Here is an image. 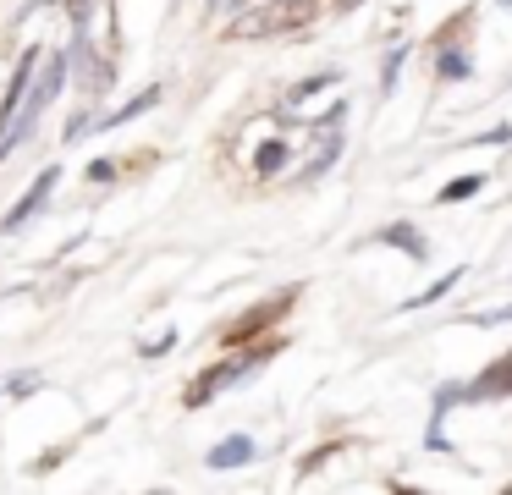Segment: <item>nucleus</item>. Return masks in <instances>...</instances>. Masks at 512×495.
Instances as JSON below:
<instances>
[{"label": "nucleus", "mask_w": 512, "mask_h": 495, "mask_svg": "<svg viewBox=\"0 0 512 495\" xmlns=\"http://www.w3.org/2000/svg\"><path fill=\"white\" fill-rule=\"evenodd\" d=\"M270 352H276V347H254V352H243V358H226V363H215V369H204V380L188 385V407H204L215 391H232L237 380H248V374L270 358Z\"/></svg>", "instance_id": "f257e3e1"}, {"label": "nucleus", "mask_w": 512, "mask_h": 495, "mask_svg": "<svg viewBox=\"0 0 512 495\" xmlns=\"http://www.w3.org/2000/svg\"><path fill=\"white\" fill-rule=\"evenodd\" d=\"M67 66H72V83L83 88V94H105V88L116 83V66L105 61L100 50L89 44V33H72V44H67Z\"/></svg>", "instance_id": "f03ea898"}, {"label": "nucleus", "mask_w": 512, "mask_h": 495, "mask_svg": "<svg viewBox=\"0 0 512 495\" xmlns=\"http://www.w3.org/2000/svg\"><path fill=\"white\" fill-rule=\"evenodd\" d=\"M56 182H61V165H45V171H39V176H34V182H28V193H23V198H17V204H12V215L0 220V226H6V231H17V226H28V220H34V215H39V209H45V198H50V193H56Z\"/></svg>", "instance_id": "7ed1b4c3"}, {"label": "nucleus", "mask_w": 512, "mask_h": 495, "mask_svg": "<svg viewBox=\"0 0 512 495\" xmlns=\"http://www.w3.org/2000/svg\"><path fill=\"white\" fill-rule=\"evenodd\" d=\"M369 242H386V248H397L402 259H413V264L430 259V242H424V231L413 226V220H391V226H375V231H369Z\"/></svg>", "instance_id": "20e7f679"}, {"label": "nucleus", "mask_w": 512, "mask_h": 495, "mask_svg": "<svg viewBox=\"0 0 512 495\" xmlns=\"http://www.w3.org/2000/svg\"><path fill=\"white\" fill-rule=\"evenodd\" d=\"M501 396H512V352L485 363V374L463 385V402H501Z\"/></svg>", "instance_id": "39448f33"}, {"label": "nucleus", "mask_w": 512, "mask_h": 495, "mask_svg": "<svg viewBox=\"0 0 512 495\" xmlns=\"http://www.w3.org/2000/svg\"><path fill=\"white\" fill-rule=\"evenodd\" d=\"M259 457V446H254V435H226V440H215L210 446V468L215 473H232V468H248V462Z\"/></svg>", "instance_id": "423d86ee"}, {"label": "nucleus", "mask_w": 512, "mask_h": 495, "mask_svg": "<svg viewBox=\"0 0 512 495\" xmlns=\"http://www.w3.org/2000/svg\"><path fill=\"white\" fill-rule=\"evenodd\" d=\"M287 165H292V143L287 138H265L254 149V176H259V182H276Z\"/></svg>", "instance_id": "0eeeda50"}, {"label": "nucleus", "mask_w": 512, "mask_h": 495, "mask_svg": "<svg viewBox=\"0 0 512 495\" xmlns=\"http://www.w3.org/2000/svg\"><path fill=\"white\" fill-rule=\"evenodd\" d=\"M160 99H166V88H160V83H149L144 94H133V99H127V105H122V110H111V116H100V127H94V132H111V127H127V121H138V116H144V110H155Z\"/></svg>", "instance_id": "6e6552de"}, {"label": "nucleus", "mask_w": 512, "mask_h": 495, "mask_svg": "<svg viewBox=\"0 0 512 495\" xmlns=\"http://www.w3.org/2000/svg\"><path fill=\"white\" fill-rule=\"evenodd\" d=\"M435 77H441V83H468V77H474L468 44H441V50H435Z\"/></svg>", "instance_id": "1a4fd4ad"}, {"label": "nucleus", "mask_w": 512, "mask_h": 495, "mask_svg": "<svg viewBox=\"0 0 512 495\" xmlns=\"http://www.w3.org/2000/svg\"><path fill=\"white\" fill-rule=\"evenodd\" d=\"M336 83H342V66H325V72L303 77L298 88H287V110H292V105H303L309 94H320V88H336Z\"/></svg>", "instance_id": "9d476101"}, {"label": "nucleus", "mask_w": 512, "mask_h": 495, "mask_svg": "<svg viewBox=\"0 0 512 495\" xmlns=\"http://www.w3.org/2000/svg\"><path fill=\"white\" fill-rule=\"evenodd\" d=\"M452 286H463V264H457V270H446L441 281H430V286H424L419 297H408V303H402V308H430V303H441V297L452 292Z\"/></svg>", "instance_id": "9b49d317"}, {"label": "nucleus", "mask_w": 512, "mask_h": 495, "mask_svg": "<svg viewBox=\"0 0 512 495\" xmlns=\"http://www.w3.org/2000/svg\"><path fill=\"white\" fill-rule=\"evenodd\" d=\"M479 187H485V171H468V176H457V182H446L441 193H435V204H463V198H474Z\"/></svg>", "instance_id": "f8f14e48"}, {"label": "nucleus", "mask_w": 512, "mask_h": 495, "mask_svg": "<svg viewBox=\"0 0 512 495\" xmlns=\"http://www.w3.org/2000/svg\"><path fill=\"white\" fill-rule=\"evenodd\" d=\"M402 61H408V44H391V50H386V61H380V94H397Z\"/></svg>", "instance_id": "ddd939ff"}, {"label": "nucleus", "mask_w": 512, "mask_h": 495, "mask_svg": "<svg viewBox=\"0 0 512 495\" xmlns=\"http://www.w3.org/2000/svg\"><path fill=\"white\" fill-rule=\"evenodd\" d=\"M94 127H100V116H89V105H83V110H78V116H72V121H67V143H78V138H83V132H94Z\"/></svg>", "instance_id": "4468645a"}, {"label": "nucleus", "mask_w": 512, "mask_h": 495, "mask_svg": "<svg viewBox=\"0 0 512 495\" xmlns=\"http://www.w3.org/2000/svg\"><path fill=\"white\" fill-rule=\"evenodd\" d=\"M6 391H12V396H34V391H39V374H34V369H23L12 385H6Z\"/></svg>", "instance_id": "2eb2a0df"}, {"label": "nucleus", "mask_w": 512, "mask_h": 495, "mask_svg": "<svg viewBox=\"0 0 512 495\" xmlns=\"http://www.w3.org/2000/svg\"><path fill=\"white\" fill-rule=\"evenodd\" d=\"M83 182H116V165L111 160H94L89 171H83Z\"/></svg>", "instance_id": "dca6fc26"}, {"label": "nucleus", "mask_w": 512, "mask_h": 495, "mask_svg": "<svg viewBox=\"0 0 512 495\" xmlns=\"http://www.w3.org/2000/svg\"><path fill=\"white\" fill-rule=\"evenodd\" d=\"M89 6H94V0H67V17H72V28H89Z\"/></svg>", "instance_id": "f3484780"}, {"label": "nucleus", "mask_w": 512, "mask_h": 495, "mask_svg": "<svg viewBox=\"0 0 512 495\" xmlns=\"http://www.w3.org/2000/svg\"><path fill=\"white\" fill-rule=\"evenodd\" d=\"M512 319V303L507 308H485V314H474V325H507Z\"/></svg>", "instance_id": "a211bd4d"}, {"label": "nucleus", "mask_w": 512, "mask_h": 495, "mask_svg": "<svg viewBox=\"0 0 512 495\" xmlns=\"http://www.w3.org/2000/svg\"><path fill=\"white\" fill-rule=\"evenodd\" d=\"M171 347H177V336H160V341H149L144 352H149V358H160V352H171Z\"/></svg>", "instance_id": "6ab92c4d"}, {"label": "nucleus", "mask_w": 512, "mask_h": 495, "mask_svg": "<svg viewBox=\"0 0 512 495\" xmlns=\"http://www.w3.org/2000/svg\"><path fill=\"white\" fill-rule=\"evenodd\" d=\"M479 143H512V127H490V132H485V138H479Z\"/></svg>", "instance_id": "aec40b11"}, {"label": "nucleus", "mask_w": 512, "mask_h": 495, "mask_svg": "<svg viewBox=\"0 0 512 495\" xmlns=\"http://www.w3.org/2000/svg\"><path fill=\"white\" fill-rule=\"evenodd\" d=\"M496 6H512V0H496Z\"/></svg>", "instance_id": "412c9836"}, {"label": "nucleus", "mask_w": 512, "mask_h": 495, "mask_svg": "<svg viewBox=\"0 0 512 495\" xmlns=\"http://www.w3.org/2000/svg\"><path fill=\"white\" fill-rule=\"evenodd\" d=\"M210 6H221V0H210Z\"/></svg>", "instance_id": "4be33fe9"}]
</instances>
